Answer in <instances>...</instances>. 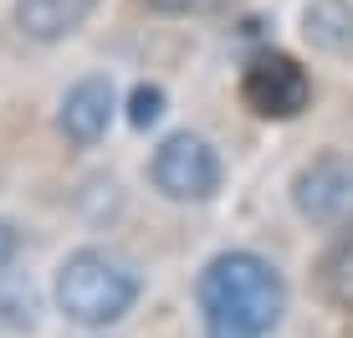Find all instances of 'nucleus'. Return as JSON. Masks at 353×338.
Returning <instances> with one entry per match:
<instances>
[{"label": "nucleus", "mask_w": 353, "mask_h": 338, "mask_svg": "<svg viewBox=\"0 0 353 338\" xmlns=\"http://www.w3.org/2000/svg\"><path fill=\"white\" fill-rule=\"evenodd\" d=\"M241 98L256 108L261 118H297L302 108H307V98H312V82L287 52H261V57L246 62Z\"/></svg>", "instance_id": "4"}, {"label": "nucleus", "mask_w": 353, "mask_h": 338, "mask_svg": "<svg viewBox=\"0 0 353 338\" xmlns=\"http://www.w3.org/2000/svg\"><path fill=\"white\" fill-rule=\"evenodd\" d=\"M10 257H16V231H10V226L0 221V272L10 267Z\"/></svg>", "instance_id": "10"}, {"label": "nucleus", "mask_w": 353, "mask_h": 338, "mask_svg": "<svg viewBox=\"0 0 353 338\" xmlns=\"http://www.w3.org/2000/svg\"><path fill=\"white\" fill-rule=\"evenodd\" d=\"M159 113H164V92H159V88H139V92H133V108H128V118H133L139 128H149Z\"/></svg>", "instance_id": "9"}, {"label": "nucleus", "mask_w": 353, "mask_h": 338, "mask_svg": "<svg viewBox=\"0 0 353 338\" xmlns=\"http://www.w3.org/2000/svg\"><path fill=\"white\" fill-rule=\"evenodd\" d=\"M154 185L169 200H210L221 190V159H215V149L205 139L174 134L154 154Z\"/></svg>", "instance_id": "3"}, {"label": "nucleus", "mask_w": 353, "mask_h": 338, "mask_svg": "<svg viewBox=\"0 0 353 338\" xmlns=\"http://www.w3.org/2000/svg\"><path fill=\"white\" fill-rule=\"evenodd\" d=\"M318 292L333 308L353 312V231H343L333 246L318 257Z\"/></svg>", "instance_id": "8"}, {"label": "nucleus", "mask_w": 353, "mask_h": 338, "mask_svg": "<svg viewBox=\"0 0 353 338\" xmlns=\"http://www.w3.org/2000/svg\"><path fill=\"white\" fill-rule=\"evenodd\" d=\"M287 287L256 251H225L200 272L205 338H266L282 318Z\"/></svg>", "instance_id": "1"}, {"label": "nucleus", "mask_w": 353, "mask_h": 338, "mask_svg": "<svg viewBox=\"0 0 353 338\" xmlns=\"http://www.w3.org/2000/svg\"><path fill=\"white\" fill-rule=\"evenodd\" d=\"M113 123V82L108 77H82L62 103V128L72 143H97Z\"/></svg>", "instance_id": "6"}, {"label": "nucleus", "mask_w": 353, "mask_h": 338, "mask_svg": "<svg viewBox=\"0 0 353 338\" xmlns=\"http://www.w3.org/2000/svg\"><path fill=\"white\" fill-rule=\"evenodd\" d=\"M88 6L92 0H16V21L36 41H57L88 16Z\"/></svg>", "instance_id": "7"}, {"label": "nucleus", "mask_w": 353, "mask_h": 338, "mask_svg": "<svg viewBox=\"0 0 353 338\" xmlns=\"http://www.w3.org/2000/svg\"><path fill=\"white\" fill-rule=\"evenodd\" d=\"M139 297V282L123 261H113L108 251H77L57 272V308L82 328H103L118 323Z\"/></svg>", "instance_id": "2"}, {"label": "nucleus", "mask_w": 353, "mask_h": 338, "mask_svg": "<svg viewBox=\"0 0 353 338\" xmlns=\"http://www.w3.org/2000/svg\"><path fill=\"white\" fill-rule=\"evenodd\" d=\"M297 205L312 221H343L353 210V164L327 154V159L307 164L297 175Z\"/></svg>", "instance_id": "5"}]
</instances>
